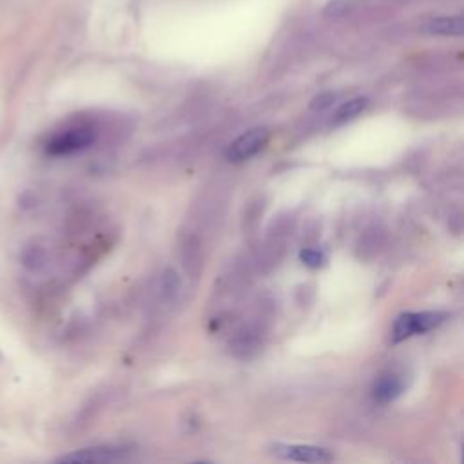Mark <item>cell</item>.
<instances>
[{
	"instance_id": "obj_3",
	"label": "cell",
	"mask_w": 464,
	"mask_h": 464,
	"mask_svg": "<svg viewBox=\"0 0 464 464\" xmlns=\"http://www.w3.org/2000/svg\"><path fill=\"white\" fill-rule=\"evenodd\" d=\"M270 138V130L266 127H254L248 129L246 132H243L239 138H236L225 150V158L228 161L239 163V161H246L252 156H256L268 141Z\"/></svg>"
},
{
	"instance_id": "obj_7",
	"label": "cell",
	"mask_w": 464,
	"mask_h": 464,
	"mask_svg": "<svg viewBox=\"0 0 464 464\" xmlns=\"http://www.w3.org/2000/svg\"><path fill=\"white\" fill-rule=\"evenodd\" d=\"M426 31L430 34H440V36H460L462 34V18L459 14L435 16L426 24Z\"/></svg>"
},
{
	"instance_id": "obj_5",
	"label": "cell",
	"mask_w": 464,
	"mask_h": 464,
	"mask_svg": "<svg viewBox=\"0 0 464 464\" xmlns=\"http://www.w3.org/2000/svg\"><path fill=\"white\" fill-rule=\"evenodd\" d=\"M272 453L279 459L295 462H330L334 453L328 448L312 444H274Z\"/></svg>"
},
{
	"instance_id": "obj_8",
	"label": "cell",
	"mask_w": 464,
	"mask_h": 464,
	"mask_svg": "<svg viewBox=\"0 0 464 464\" xmlns=\"http://www.w3.org/2000/svg\"><path fill=\"white\" fill-rule=\"evenodd\" d=\"M366 107H368V98L366 96H355V98L344 102L343 105H339V109L334 112L332 123L334 125L346 123V121L357 118Z\"/></svg>"
},
{
	"instance_id": "obj_2",
	"label": "cell",
	"mask_w": 464,
	"mask_h": 464,
	"mask_svg": "<svg viewBox=\"0 0 464 464\" xmlns=\"http://www.w3.org/2000/svg\"><path fill=\"white\" fill-rule=\"evenodd\" d=\"M96 134L92 129L89 127H74V129H67L56 136H53L47 145L45 150L51 156H67V154H74L78 150L87 149L92 141H94Z\"/></svg>"
},
{
	"instance_id": "obj_4",
	"label": "cell",
	"mask_w": 464,
	"mask_h": 464,
	"mask_svg": "<svg viewBox=\"0 0 464 464\" xmlns=\"http://www.w3.org/2000/svg\"><path fill=\"white\" fill-rule=\"evenodd\" d=\"M130 455L129 446H120V444H103V446H92V448H83L72 453H67L58 459V462H116L123 460Z\"/></svg>"
},
{
	"instance_id": "obj_6",
	"label": "cell",
	"mask_w": 464,
	"mask_h": 464,
	"mask_svg": "<svg viewBox=\"0 0 464 464\" xmlns=\"http://www.w3.org/2000/svg\"><path fill=\"white\" fill-rule=\"evenodd\" d=\"M404 390V382L399 375L395 373H388V375H382L375 381L373 388H372V395L377 402L381 404H388L392 401H395Z\"/></svg>"
},
{
	"instance_id": "obj_9",
	"label": "cell",
	"mask_w": 464,
	"mask_h": 464,
	"mask_svg": "<svg viewBox=\"0 0 464 464\" xmlns=\"http://www.w3.org/2000/svg\"><path fill=\"white\" fill-rule=\"evenodd\" d=\"M301 261L310 266V268H317L323 265L324 261V256L319 252V250H314V248H306L301 252Z\"/></svg>"
},
{
	"instance_id": "obj_1",
	"label": "cell",
	"mask_w": 464,
	"mask_h": 464,
	"mask_svg": "<svg viewBox=\"0 0 464 464\" xmlns=\"http://www.w3.org/2000/svg\"><path fill=\"white\" fill-rule=\"evenodd\" d=\"M446 319H448L446 312H406V314H401L393 323L392 339H393V343H399L411 335L426 334V332L437 328L439 324H442Z\"/></svg>"
}]
</instances>
